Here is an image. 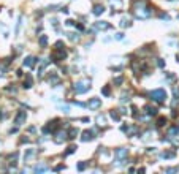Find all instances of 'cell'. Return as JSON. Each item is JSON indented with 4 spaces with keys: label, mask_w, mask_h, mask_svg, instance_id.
Returning <instances> with one entry per match:
<instances>
[{
    "label": "cell",
    "mask_w": 179,
    "mask_h": 174,
    "mask_svg": "<svg viewBox=\"0 0 179 174\" xmlns=\"http://www.w3.org/2000/svg\"><path fill=\"white\" fill-rule=\"evenodd\" d=\"M165 124H166V119H165V117H160L159 122H157V125H160V127H162V125H165Z\"/></svg>",
    "instance_id": "obj_22"
},
{
    "label": "cell",
    "mask_w": 179,
    "mask_h": 174,
    "mask_svg": "<svg viewBox=\"0 0 179 174\" xmlns=\"http://www.w3.org/2000/svg\"><path fill=\"white\" fill-rule=\"evenodd\" d=\"M65 57H67V52H65L64 49H60L59 52H56V54L52 56V59H54V62H59V60H64Z\"/></svg>",
    "instance_id": "obj_4"
},
{
    "label": "cell",
    "mask_w": 179,
    "mask_h": 174,
    "mask_svg": "<svg viewBox=\"0 0 179 174\" xmlns=\"http://www.w3.org/2000/svg\"><path fill=\"white\" fill-rule=\"evenodd\" d=\"M171 2H174V0H171Z\"/></svg>",
    "instance_id": "obj_32"
},
{
    "label": "cell",
    "mask_w": 179,
    "mask_h": 174,
    "mask_svg": "<svg viewBox=\"0 0 179 174\" xmlns=\"http://www.w3.org/2000/svg\"><path fill=\"white\" fill-rule=\"evenodd\" d=\"M102 93H103V95H106V97H108V95H109V93H111V90H109V87H103V89H102Z\"/></svg>",
    "instance_id": "obj_21"
},
{
    "label": "cell",
    "mask_w": 179,
    "mask_h": 174,
    "mask_svg": "<svg viewBox=\"0 0 179 174\" xmlns=\"http://www.w3.org/2000/svg\"><path fill=\"white\" fill-rule=\"evenodd\" d=\"M100 106H102V100L100 98H92L90 101H89V108H92V109H97Z\"/></svg>",
    "instance_id": "obj_5"
},
{
    "label": "cell",
    "mask_w": 179,
    "mask_h": 174,
    "mask_svg": "<svg viewBox=\"0 0 179 174\" xmlns=\"http://www.w3.org/2000/svg\"><path fill=\"white\" fill-rule=\"evenodd\" d=\"M122 81H124L122 78H116V79H114V84H117V86H119V84H122Z\"/></svg>",
    "instance_id": "obj_26"
},
{
    "label": "cell",
    "mask_w": 179,
    "mask_h": 174,
    "mask_svg": "<svg viewBox=\"0 0 179 174\" xmlns=\"http://www.w3.org/2000/svg\"><path fill=\"white\" fill-rule=\"evenodd\" d=\"M84 168H86V163H79V165H78V169L79 171H83Z\"/></svg>",
    "instance_id": "obj_27"
},
{
    "label": "cell",
    "mask_w": 179,
    "mask_h": 174,
    "mask_svg": "<svg viewBox=\"0 0 179 174\" xmlns=\"http://www.w3.org/2000/svg\"><path fill=\"white\" fill-rule=\"evenodd\" d=\"M135 14L140 19H146V18H149V16L152 14V10L149 6H146L144 2H140V3L136 5V8H135Z\"/></svg>",
    "instance_id": "obj_1"
},
{
    "label": "cell",
    "mask_w": 179,
    "mask_h": 174,
    "mask_svg": "<svg viewBox=\"0 0 179 174\" xmlns=\"http://www.w3.org/2000/svg\"><path fill=\"white\" fill-rule=\"evenodd\" d=\"M35 62H37V59H35V57H27L26 60H24V67H29V68H32V67H33L35 65Z\"/></svg>",
    "instance_id": "obj_7"
},
{
    "label": "cell",
    "mask_w": 179,
    "mask_h": 174,
    "mask_svg": "<svg viewBox=\"0 0 179 174\" xmlns=\"http://www.w3.org/2000/svg\"><path fill=\"white\" fill-rule=\"evenodd\" d=\"M65 139H67V133H65V131H59V133H57V136H56V139H54V141H56L57 144H60L62 141H65Z\"/></svg>",
    "instance_id": "obj_8"
},
{
    "label": "cell",
    "mask_w": 179,
    "mask_h": 174,
    "mask_svg": "<svg viewBox=\"0 0 179 174\" xmlns=\"http://www.w3.org/2000/svg\"><path fill=\"white\" fill-rule=\"evenodd\" d=\"M111 117L114 119V120H119V119H121V116H119L116 111H111Z\"/></svg>",
    "instance_id": "obj_20"
},
{
    "label": "cell",
    "mask_w": 179,
    "mask_h": 174,
    "mask_svg": "<svg viewBox=\"0 0 179 174\" xmlns=\"http://www.w3.org/2000/svg\"><path fill=\"white\" fill-rule=\"evenodd\" d=\"M176 133H179V128H178V127H174V128L170 130V136H173V135H176Z\"/></svg>",
    "instance_id": "obj_23"
},
{
    "label": "cell",
    "mask_w": 179,
    "mask_h": 174,
    "mask_svg": "<svg viewBox=\"0 0 179 174\" xmlns=\"http://www.w3.org/2000/svg\"><path fill=\"white\" fill-rule=\"evenodd\" d=\"M103 11H105V8H103V5H95V6H94V14H95V16L102 14Z\"/></svg>",
    "instance_id": "obj_10"
},
{
    "label": "cell",
    "mask_w": 179,
    "mask_h": 174,
    "mask_svg": "<svg viewBox=\"0 0 179 174\" xmlns=\"http://www.w3.org/2000/svg\"><path fill=\"white\" fill-rule=\"evenodd\" d=\"M46 43H48L46 35H41V38H40V44H41V46H46Z\"/></svg>",
    "instance_id": "obj_19"
},
{
    "label": "cell",
    "mask_w": 179,
    "mask_h": 174,
    "mask_svg": "<svg viewBox=\"0 0 179 174\" xmlns=\"http://www.w3.org/2000/svg\"><path fill=\"white\" fill-rule=\"evenodd\" d=\"M128 25H130V19L124 18V19H122V22H121V27H128Z\"/></svg>",
    "instance_id": "obj_18"
},
{
    "label": "cell",
    "mask_w": 179,
    "mask_h": 174,
    "mask_svg": "<svg viewBox=\"0 0 179 174\" xmlns=\"http://www.w3.org/2000/svg\"><path fill=\"white\" fill-rule=\"evenodd\" d=\"M75 149H76V147H75V146H71V147H68V150H67V154H71V152H75Z\"/></svg>",
    "instance_id": "obj_30"
},
{
    "label": "cell",
    "mask_w": 179,
    "mask_h": 174,
    "mask_svg": "<svg viewBox=\"0 0 179 174\" xmlns=\"http://www.w3.org/2000/svg\"><path fill=\"white\" fill-rule=\"evenodd\" d=\"M89 89H90V81L89 79H83V81H79V82L75 84L76 93H84V92H87Z\"/></svg>",
    "instance_id": "obj_2"
},
{
    "label": "cell",
    "mask_w": 179,
    "mask_h": 174,
    "mask_svg": "<svg viewBox=\"0 0 179 174\" xmlns=\"http://www.w3.org/2000/svg\"><path fill=\"white\" fill-rule=\"evenodd\" d=\"M70 40H73V41H75V40H78V35H75V33H70Z\"/></svg>",
    "instance_id": "obj_29"
},
{
    "label": "cell",
    "mask_w": 179,
    "mask_h": 174,
    "mask_svg": "<svg viewBox=\"0 0 179 174\" xmlns=\"http://www.w3.org/2000/svg\"><path fill=\"white\" fill-rule=\"evenodd\" d=\"M48 169V166H45V165H38V166H35V173H43V171Z\"/></svg>",
    "instance_id": "obj_16"
},
{
    "label": "cell",
    "mask_w": 179,
    "mask_h": 174,
    "mask_svg": "<svg viewBox=\"0 0 179 174\" xmlns=\"http://www.w3.org/2000/svg\"><path fill=\"white\" fill-rule=\"evenodd\" d=\"M92 139H94V131L86 130V131L83 133V141H92Z\"/></svg>",
    "instance_id": "obj_9"
},
{
    "label": "cell",
    "mask_w": 179,
    "mask_h": 174,
    "mask_svg": "<svg viewBox=\"0 0 179 174\" xmlns=\"http://www.w3.org/2000/svg\"><path fill=\"white\" fill-rule=\"evenodd\" d=\"M151 98L155 100L157 103H162V101H165V98H166V92H165L163 89H155V90L151 92Z\"/></svg>",
    "instance_id": "obj_3"
},
{
    "label": "cell",
    "mask_w": 179,
    "mask_h": 174,
    "mask_svg": "<svg viewBox=\"0 0 179 174\" xmlns=\"http://www.w3.org/2000/svg\"><path fill=\"white\" fill-rule=\"evenodd\" d=\"M174 157V152H163L162 154V158H173Z\"/></svg>",
    "instance_id": "obj_17"
},
{
    "label": "cell",
    "mask_w": 179,
    "mask_h": 174,
    "mask_svg": "<svg viewBox=\"0 0 179 174\" xmlns=\"http://www.w3.org/2000/svg\"><path fill=\"white\" fill-rule=\"evenodd\" d=\"M127 152H128L127 149L122 147V149H119V150H116V157H117V158H122V157H125V155H127Z\"/></svg>",
    "instance_id": "obj_11"
},
{
    "label": "cell",
    "mask_w": 179,
    "mask_h": 174,
    "mask_svg": "<svg viewBox=\"0 0 179 174\" xmlns=\"http://www.w3.org/2000/svg\"><path fill=\"white\" fill-rule=\"evenodd\" d=\"M144 109H146V112H147L149 116H155V114H157V109H155V108H152V106H146Z\"/></svg>",
    "instance_id": "obj_13"
},
{
    "label": "cell",
    "mask_w": 179,
    "mask_h": 174,
    "mask_svg": "<svg viewBox=\"0 0 179 174\" xmlns=\"http://www.w3.org/2000/svg\"><path fill=\"white\" fill-rule=\"evenodd\" d=\"M24 87H26V89L32 87V76L30 75H27V81H24Z\"/></svg>",
    "instance_id": "obj_15"
},
{
    "label": "cell",
    "mask_w": 179,
    "mask_h": 174,
    "mask_svg": "<svg viewBox=\"0 0 179 174\" xmlns=\"http://www.w3.org/2000/svg\"><path fill=\"white\" fill-rule=\"evenodd\" d=\"M62 111H64V112H70V108L65 105V106H62Z\"/></svg>",
    "instance_id": "obj_28"
},
{
    "label": "cell",
    "mask_w": 179,
    "mask_h": 174,
    "mask_svg": "<svg viewBox=\"0 0 179 174\" xmlns=\"http://www.w3.org/2000/svg\"><path fill=\"white\" fill-rule=\"evenodd\" d=\"M95 27H97V29H102V30H106V29H109V24H108V22H103V21H102V22H97Z\"/></svg>",
    "instance_id": "obj_12"
},
{
    "label": "cell",
    "mask_w": 179,
    "mask_h": 174,
    "mask_svg": "<svg viewBox=\"0 0 179 174\" xmlns=\"http://www.w3.org/2000/svg\"><path fill=\"white\" fill-rule=\"evenodd\" d=\"M30 155H33V150H29V152H27V154H26V158H29Z\"/></svg>",
    "instance_id": "obj_31"
},
{
    "label": "cell",
    "mask_w": 179,
    "mask_h": 174,
    "mask_svg": "<svg viewBox=\"0 0 179 174\" xmlns=\"http://www.w3.org/2000/svg\"><path fill=\"white\" fill-rule=\"evenodd\" d=\"M76 135H78V130L76 128H70V131H68V138H70V139H75Z\"/></svg>",
    "instance_id": "obj_14"
},
{
    "label": "cell",
    "mask_w": 179,
    "mask_h": 174,
    "mask_svg": "<svg viewBox=\"0 0 179 174\" xmlns=\"http://www.w3.org/2000/svg\"><path fill=\"white\" fill-rule=\"evenodd\" d=\"M97 122H98V124L102 125L103 122H105V117H103V116H98V117H97Z\"/></svg>",
    "instance_id": "obj_24"
},
{
    "label": "cell",
    "mask_w": 179,
    "mask_h": 174,
    "mask_svg": "<svg viewBox=\"0 0 179 174\" xmlns=\"http://www.w3.org/2000/svg\"><path fill=\"white\" fill-rule=\"evenodd\" d=\"M26 117H27V114H26V111H21L18 116H16V120H14V124H18V125H21L24 120H26Z\"/></svg>",
    "instance_id": "obj_6"
},
{
    "label": "cell",
    "mask_w": 179,
    "mask_h": 174,
    "mask_svg": "<svg viewBox=\"0 0 179 174\" xmlns=\"http://www.w3.org/2000/svg\"><path fill=\"white\" fill-rule=\"evenodd\" d=\"M121 101H128V95H127V93H122V98H121Z\"/></svg>",
    "instance_id": "obj_25"
}]
</instances>
